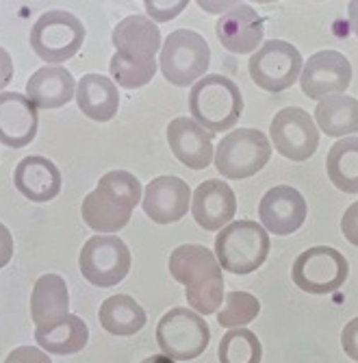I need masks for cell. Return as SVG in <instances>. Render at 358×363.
I'll return each instance as SVG.
<instances>
[{
	"label": "cell",
	"mask_w": 358,
	"mask_h": 363,
	"mask_svg": "<svg viewBox=\"0 0 358 363\" xmlns=\"http://www.w3.org/2000/svg\"><path fill=\"white\" fill-rule=\"evenodd\" d=\"M315 124L330 138H352L358 133V101L347 94L323 98L315 107Z\"/></svg>",
	"instance_id": "484cf974"
},
{
	"label": "cell",
	"mask_w": 358,
	"mask_h": 363,
	"mask_svg": "<svg viewBox=\"0 0 358 363\" xmlns=\"http://www.w3.org/2000/svg\"><path fill=\"white\" fill-rule=\"evenodd\" d=\"M347 16H350V26L354 30V35L358 38V0L347 5Z\"/></svg>",
	"instance_id": "f35d334b"
},
{
	"label": "cell",
	"mask_w": 358,
	"mask_h": 363,
	"mask_svg": "<svg viewBox=\"0 0 358 363\" xmlns=\"http://www.w3.org/2000/svg\"><path fill=\"white\" fill-rule=\"evenodd\" d=\"M219 363H260L263 344L250 328H231L219 342Z\"/></svg>",
	"instance_id": "f1b7e54d"
},
{
	"label": "cell",
	"mask_w": 358,
	"mask_h": 363,
	"mask_svg": "<svg viewBox=\"0 0 358 363\" xmlns=\"http://www.w3.org/2000/svg\"><path fill=\"white\" fill-rule=\"evenodd\" d=\"M98 318H100L105 331L117 337H130L139 333L148 322L144 307L135 298H130L128 294H115L107 298L100 305Z\"/></svg>",
	"instance_id": "4316f807"
},
{
	"label": "cell",
	"mask_w": 358,
	"mask_h": 363,
	"mask_svg": "<svg viewBox=\"0 0 358 363\" xmlns=\"http://www.w3.org/2000/svg\"><path fill=\"white\" fill-rule=\"evenodd\" d=\"M270 248V233L254 220H235L215 238V257L221 270L231 274L256 272L265 263Z\"/></svg>",
	"instance_id": "3957f363"
},
{
	"label": "cell",
	"mask_w": 358,
	"mask_h": 363,
	"mask_svg": "<svg viewBox=\"0 0 358 363\" xmlns=\"http://www.w3.org/2000/svg\"><path fill=\"white\" fill-rule=\"evenodd\" d=\"M76 96V81L63 65H46L26 83V98L37 109H59Z\"/></svg>",
	"instance_id": "ffe728a7"
},
{
	"label": "cell",
	"mask_w": 358,
	"mask_h": 363,
	"mask_svg": "<svg viewBox=\"0 0 358 363\" xmlns=\"http://www.w3.org/2000/svg\"><path fill=\"white\" fill-rule=\"evenodd\" d=\"M89 328L83 318L68 313L46 326H35V342L50 354H76L87 346Z\"/></svg>",
	"instance_id": "cb8c5ba5"
},
{
	"label": "cell",
	"mask_w": 358,
	"mask_h": 363,
	"mask_svg": "<svg viewBox=\"0 0 358 363\" xmlns=\"http://www.w3.org/2000/svg\"><path fill=\"white\" fill-rule=\"evenodd\" d=\"M260 313V303L250 291H228L217 311V324L224 328H246Z\"/></svg>",
	"instance_id": "4dcf8cb0"
},
{
	"label": "cell",
	"mask_w": 358,
	"mask_h": 363,
	"mask_svg": "<svg viewBox=\"0 0 358 363\" xmlns=\"http://www.w3.org/2000/svg\"><path fill=\"white\" fill-rule=\"evenodd\" d=\"M308 207L304 196L291 185H276L258 203L260 226L274 235H291L302 228Z\"/></svg>",
	"instance_id": "4fadbf2b"
},
{
	"label": "cell",
	"mask_w": 358,
	"mask_h": 363,
	"mask_svg": "<svg viewBox=\"0 0 358 363\" xmlns=\"http://www.w3.org/2000/svg\"><path fill=\"white\" fill-rule=\"evenodd\" d=\"M211 342V328L202 315L191 309L174 307L156 324V344L172 361L198 359Z\"/></svg>",
	"instance_id": "52a82bcc"
},
{
	"label": "cell",
	"mask_w": 358,
	"mask_h": 363,
	"mask_svg": "<svg viewBox=\"0 0 358 363\" xmlns=\"http://www.w3.org/2000/svg\"><path fill=\"white\" fill-rule=\"evenodd\" d=\"M70 313L68 285L59 274H44L37 279L30 294V318L35 326H46Z\"/></svg>",
	"instance_id": "d4e9b609"
},
{
	"label": "cell",
	"mask_w": 358,
	"mask_h": 363,
	"mask_svg": "<svg viewBox=\"0 0 358 363\" xmlns=\"http://www.w3.org/2000/svg\"><path fill=\"white\" fill-rule=\"evenodd\" d=\"M37 107L20 91L0 94V144L24 148L37 135Z\"/></svg>",
	"instance_id": "e0dca14e"
},
{
	"label": "cell",
	"mask_w": 358,
	"mask_h": 363,
	"mask_svg": "<svg viewBox=\"0 0 358 363\" xmlns=\"http://www.w3.org/2000/svg\"><path fill=\"white\" fill-rule=\"evenodd\" d=\"M16 189L33 203H48L61 191V172L54 166V161L30 155L24 157L13 172Z\"/></svg>",
	"instance_id": "d6986e66"
},
{
	"label": "cell",
	"mask_w": 358,
	"mask_h": 363,
	"mask_svg": "<svg viewBox=\"0 0 358 363\" xmlns=\"http://www.w3.org/2000/svg\"><path fill=\"white\" fill-rule=\"evenodd\" d=\"M237 213V196L226 181L209 179L191 194V216L204 230H219L233 222Z\"/></svg>",
	"instance_id": "2e32d148"
},
{
	"label": "cell",
	"mask_w": 358,
	"mask_h": 363,
	"mask_svg": "<svg viewBox=\"0 0 358 363\" xmlns=\"http://www.w3.org/2000/svg\"><path fill=\"white\" fill-rule=\"evenodd\" d=\"M350 274L347 259L330 246H313L293 261L291 279L302 291L323 296L337 291Z\"/></svg>",
	"instance_id": "ba28073f"
},
{
	"label": "cell",
	"mask_w": 358,
	"mask_h": 363,
	"mask_svg": "<svg viewBox=\"0 0 358 363\" xmlns=\"http://www.w3.org/2000/svg\"><path fill=\"white\" fill-rule=\"evenodd\" d=\"M211 63V48L207 40L191 28L172 30L163 40L158 68L172 85L187 87L207 77Z\"/></svg>",
	"instance_id": "277c9868"
},
{
	"label": "cell",
	"mask_w": 358,
	"mask_h": 363,
	"mask_svg": "<svg viewBox=\"0 0 358 363\" xmlns=\"http://www.w3.org/2000/svg\"><path fill=\"white\" fill-rule=\"evenodd\" d=\"M191 120L209 133H226L237 126L243 113V96L239 85L224 74H207L189 91Z\"/></svg>",
	"instance_id": "7a4b0ae2"
},
{
	"label": "cell",
	"mask_w": 358,
	"mask_h": 363,
	"mask_svg": "<svg viewBox=\"0 0 358 363\" xmlns=\"http://www.w3.org/2000/svg\"><path fill=\"white\" fill-rule=\"evenodd\" d=\"M352 83V63L337 50H319L302 65L300 87L311 101L341 96Z\"/></svg>",
	"instance_id": "7c38bea8"
},
{
	"label": "cell",
	"mask_w": 358,
	"mask_h": 363,
	"mask_svg": "<svg viewBox=\"0 0 358 363\" xmlns=\"http://www.w3.org/2000/svg\"><path fill=\"white\" fill-rule=\"evenodd\" d=\"M252 81L265 91L289 89L302 74L300 50L284 40H267L248 61Z\"/></svg>",
	"instance_id": "9c48e42d"
},
{
	"label": "cell",
	"mask_w": 358,
	"mask_h": 363,
	"mask_svg": "<svg viewBox=\"0 0 358 363\" xmlns=\"http://www.w3.org/2000/svg\"><path fill=\"white\" fill-rule=\"evenodd\" d=\"M341 230H343L345 240L358 248V201L345 209L343 220H341Z\"/></svg>",
	"instance_id": "836d02e7"
},
{
	"label": "cell",
	"mask_w": 358,
	"mask_h": 363,
	"mask_svg": "<svg viewBox=\"0 0 358 363\" xmlns=\"http://www.w3.org/2000/svg\"><path fill=\"white\" fill-rule=\"evenodd\" d=\"M144 189L135 174L126 170L107 172L98 187L85 196L81 213L89 228L100 230V235H113L122 230L133 216V209L142 203Z\"/></svg>",
	"instance_id": "6da1fadb"
},
{
	"label": "cell",
	"mask_w": 358,
	"mask_h": 363,
	"mask_svg": "<svg viewBox=\"0 0 358 363\" xmlns=\"http://www.w3.org/2000/svg\"><path fill=\"white\" fill-rule=\"evenodd\" d=\"M168 142L174 157L191 170H204L213 163V133L191 118H174L168 124Z\"/></svg>",
	"instance_id": "ac0fdd59"
},
{
	"label": "cell",
	"mask_w": 358,
	"mask_h": 363,
	"mask_svg": "<svg viewBox=\"0 0 358 363\" xmlns=\"http://www.w3.org/2000/svg\"><path fill=\"white\" fill-rule=\"evenodd\" d=\"M13 79V61H11V55L0 46V94L3 89L11 83Z\"/></svg>",
	"instance_id": "8d00e7d4"
},
{
	"label": "cell",
	"mask_w": 358,
	"mask_h": 363,
	"mask_svg": "<svg viewBox=\"0 0 358 363\" xmlns=\"http://www.w3.org/2000/svg\"><path fill=\"white\" fill-rule=\"evenodd\" d=\"M272 146L289 161H308L319 148V128L300 107L280 109L270 126Z\"/></svg>",
	"instance_id": "8fae6325"
},
{
	"label": "cell",
	"mask_w": 358,
	"mask_h": 363,
	"mask_svg": "<svg viewBox=\"0 0 358 363\" xmlns=\"http://www.w3.org/2000/svg\"><path fill=\"white\" fill-rule=\"evenodd\" d=\"M272 157V142L258 128H233L215 148L213 163L224 179L243 181L260 172Z\"/></svg>",
	"instance_id": "5b68a950"
},
{
	"label": "cell",
	"mask_w": 358,
	"mask_h": 363,
	"mask_svg": "<svg viewBox=\"0 0 358 363\" xmlns=\"http://www.w3.org/2000/svg\"><path fill=\"white\" fill-rule=\"evenodd\" d=\"M85 42V26L83 22L63 9L46 11L37 18L30 28V46L35 55L50 65H61L76 57Z\"/></svg>",
	"instance_id": "8992f818"
},
{
	"label": "cell",
	"mask_w": 358,
	"mask_h": 363,
	"mask_svg": "<svg viewBox=\"0 0 358 363\" xmlns=\"http://www.w3.org/2000/svg\"><path fill=\"white\" fill-rule=\"evenodd\" d=\"M170 274L185 287L207 283L221 274V266L211 248L198 244H185L170 255Z\"/></svg>",
	"instance_id": "7402d4cb"
},
{
	"label": "cell",
	"mask_w": 358,
	"mask_h": 363,
	"mask_svg": "<svg viewBox=\"0 0 358 363\" xmlns=\"http://www.w3.org/2000/svg\"><path fill=\"white\" fill-rule=\"evenodd\" d=\"M76 105L93 122H109L120 109V91L109 77L83 74L76 83Z\"/></svg>",
	"instance_id": "603a6c76"
},
{
	"label": "cell",
	"mask_w": 358,
	"mask_h": 363,
	"mask_svg": "<svg viewBox=\"0 0 358 363\" xmlns=\"http://www.w3.org/2000/svg\"><path fill=\"white\" fill-rule=\"evenodd\" d=\"M130 261V250L117 235H93L81 250L79 266L91 285L113 287L128 277Z\"/></svg>",
	"instance_id": "30bf717a"
},
{
	"label": "cell",
	"mask_w": 358,
	"mask_h": 363,
	"mask_svg": "<svg viewBox=\"0 0 358 363\" xmlns=\"http://www.w3.org/2000/svg\"><path fill=\"white\" fill-rule=\"evenodd\" d=\"M5 363H52V361L48 352H44L37 346H20L7 354Z\"/></svg>",
	"instance_id": "d6a6232c"
},
{
	"label": "cell",
	"mask_w": 358,
	"mask_h": 363,
	"mask_svg": "<svg viewBox=\"0 0 358 363\" xmlns=\"http://www.w3.org/2000/svg\"><path fill=\"white\" fill-rule=\"evenodd\" d=\"M13 257V238L11 230L0 222V268H5Z\"/></svg>",
	"instance_id": "d590c367"
},
{
	"label": "cell",
	"mask_w": 358,
	"mask_h": 363,
	"mask_svg": "<svg viewBox=\"0 0 358 363\" xmlns=\"http://www.w3.org/2000/svg\"><path fill=\"white\" fill-rule=\"evenodd\" d=\"M142 207L156 224L178 222L191 207V189L180 177H156L146 185Z\"/></svg>",
	"instance_id": "9a60e30c"
},
{
	"label": "cell",
	"mask_w": 358,
	"mask_h": 363,
	"mask_svg": "<svg viewBox=\"0 0 358 363\" xmlns=\"http://www.w3.org/2000/svg\"><path fill=\"white\" fill-rule=\"evenodd\" d=\"M328 179L343 194H358V138H343L325 157Z\"/></svg>",
	"instance_id": "83f0119b"
},
{
	"label": "cell",
	"mask_w": 358,
	"mask_h": 363,
	"mask_svg": "<svg viewBox=\"0 0 358 363\" xmlns=\"http://www.w3.org/2000/svg\"><path fill=\"white\" fill-rule=\"evenodd\" d=\"M111 40L117 55L133 57V59L154 57L163 46L158 26L148 16H139V13L124 18L115 26Z\"/></svg>",
	"instance_id": "44dd1931"
},
{
	"label": "cell",
	"mask_w": 358,
	"mask_h": 363,
	"mask_svg": "<svg viewBox=\"0 0 358 363\" xmlns=\"http://www.w3.org/2000/svg\"><path fill=\"white\" fill-rule=\"evenodd\" d=\"M158 63L154 57H144V59H133V57H124V55H113L109 61V72L113 83L126 89H139L148 85L154 74H156Z\"/></svg>",
	"instance_id": "f546056e"
},
{
	"label": "cell",
	"mask_w": 358,
	"mask_h": 363,
	"mask_svg": "<svg viewBox=\"0 0 358 363\" xmlns=\"http://www.w3.org/2000/svg\"><path fill=\"white\" fill-rule=\"evenodd\" d=\"M189 3L185 0H174V3H154V0H146V16L156 24V22H170L174 20L178 13H183L187 9Z\"/></svg>",
	"instance_id": "1f68e13d"
},
{
	"label": "cell",
	"mask_w": 358,
	"mask_h": 363,
	"mask_svg": "<svg viewBox=\"0 0 358 363\" xmlns=\"http://www.w3.org/2000/svg\"><path fill=\"white\" fill-rule=\"evenodd\" d=\"M341 346H343L345 354H347L352 361H358V318L350 320V322L343 326Z\"/></svg>",
	"instance_id": "e575fe53"
},
{
	"label": "cell",
	"mask_w": 358,
	"mask_h": 363,
	"mask_svg": "<svg viewBox=\"0 0 358 363\" xmlns=\"http://www.w3.org/2000/svg\"><path fill=\"white\" fill-rule=\"evenodd\" d=\"M142 363H176V361H172V359L166 357V354H152V357L144 359Z\"/></svg>",
	"instance_id": "ab89813d"
},
{
	"label": "cell",
	"mask_w": 358,
	"mask_h": 363,
	"mask_svg": "<svg viewBox=\"0 0 358 363\" xmlns=\"http://www.w3.org/2000/svg\"><path fill=\"white\" fill-rule=\"evenodd\" d=\"M215 33L226 50L235 55H254L263 46L265 22L256 13L254 7L237 3L235 9L219 16Z\"/></svg>",
	"instance_id": "5bb4252c"
},
{
	"label": "cell",
	"mask_w": 358,
	"mask_h": 363,
	"mask_svg": "<svg viewBox=\"0 0 358 363\" xmlns=\"http://www.w3.org/2000/svg\"><path fill=\"white\" fill-rule=\"evenodd\" d=\"M204 11H215V13H219V11H231V9H235L237 7V3H204V0H202V3H198Z\"/></svg>",
	"instance_id": "74e56055"
}]
</instances>
